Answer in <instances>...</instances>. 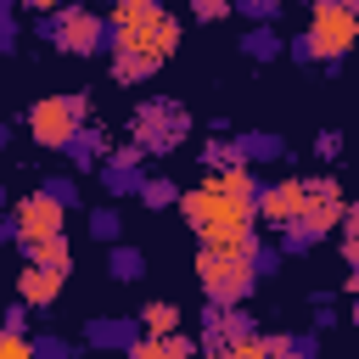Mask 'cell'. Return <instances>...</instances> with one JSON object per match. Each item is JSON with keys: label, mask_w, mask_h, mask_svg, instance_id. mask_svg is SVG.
Listing matches in <instances>:
<instances>
[{"label": "cell", "mask_w": 359, "mask_h": 359, "mask_svg": "<svg viewBox=\"0 0 359 359\" xmlns=\"http://www.w3.org/2000/svg\"><path fill=\"white\" fill-rule=\"evenodd\" d=\"M90 236H95V241H112V236H118V213H112V208H95V213H90Z\"/></svg>", "instance_id": "cell-28"}, {"label": "cell", "mask_w": 359, "mask_h": 359, "mask_svg": "<svg viewBox=\"0 0 359 359\" xmlns=\"http://www.w3.org/2000/svg\"><path fill=\"white\" fill-rule=\"evenodd\" d=\"M11 224H17V247H28V241H39V236L67 230V202L50 196V191H28V196L17 202V213H11Z\"/></svg>", "instance_id": "cell-9"}, {"label": "cell", "mask_w": 359, "mask_h": 359, "mask_svg": "<svg viewBox=\"0 0 359 359\" xmlns=\"http://www.w3.org/2000/svg\"><path fill=\"white\" fill-rule=\"evenodd\" d=\"M135 196H140L146 208H174L180 185H174V180H140V185H135Z\"/></svg>", "instance_id": "cell-24"}, {"label": "cell", "mask_w": 359, "mask_h": 359, "mask_svg": "<svg viewBox=\"0 0 359 359\" xmlns=\"http://www.w3.org/2000/svg\"><path fill=\"white\" fill-rule=\"evenodd\" d=\"M0 359H34L28 337H22V331H6V325H0Z\"/></svg>", "instance_id": "cell-27"}, {"label": "cell", "mask_w": 359, "mask_h": 359, "mask_svg": "<svg viewBox=\"0 0 359 359\" xmlns=\"http://www.w3.org/2000/svg\"><path fill=\"white\" fill-rule=\"evenodd\" d=\"M280 6H286V0H241V11H247V17H258V22H264V17H275Z\"/></svg>", "instance_id": "cell-31"}, {"label": "cell", "mask_w": 359, "mask_h": 359, "mask_svg": "<svg viewBox=\"0 0 359 359\" xmlns=\"http://www.w3.org/2000/svg\"><path fill=\"white\" fill-rule=\"evenodd\" d=\"M230 6H236V0H191V17H196V22H224Z\"/></svg>", "instance_id": "cell-26"}, {"label": "cell", "mask_w": 359, "mask_h": 359, "mask_svg": "<svg viewBox=\"0 0 359 359\" xmlns=\"http://www.w3.org/2000/svg\"><path fill=\"white\" fill-rule=\"evenodd\" d=\"M107 269H112V280H140V275H146V252H140V247H112Z\"/></svg>", "instance_id": "cell-21"}, {"label": "cell", "mask_w": 359, "mask_h": 359, "mask_svg": "<svg viewBox=\"0 0 359 359\" xmlns=\"http://www.w3.org/2000/svg\"><path fill=\"white\" fill-rule=\"evenodd\" d=\"M314 146H320V157H337V151H342V135H337V129H325Z\"/></svg>", "instance_id": "cell-32"}, {"label": "cell", "mask_w": 359, "mask_h": 359, "mask_svg": "<svg viewBox=\"0 0 359 359\" xmlns=\"http://www.w3.org/2000/svg\"><path fill=\"white\" fill-rule=\"evenodd\" d=\"M39 39H50L67 56H95L107 50V22L90 6H56V11H39Z\"/></svg>", "instance_id": "cell-4"}, {"label": "cell", "mask_w": 359, "mask_h": 359, "mask_svg": "<svg viewBox=\"0 0 359 359\" xmlns=\"http://www.w3.org/2000/svg\"><path fill=\"white\" fill-rule=\"evenodd\" d=\"M17 39V22H11V0H0V50H11Z\"/></svg>", "instance_id": "cell-30"}, {"label": "cell", "mask_w": 359, "mask_h": 359, "mask_svg": "<svg viewBox=\"0 0 359 359\" xmlns=\"http://www.w3.org/2000/svg\"><path fill=\"white\" fill-rule=\"evenodd\" d=\"M241 50H247V56H252V62H275V56H280V34H275V28H264V22H258V28H252V34H247V39H241Z\"/></svg>", "instance_id": "cell-22"}, {"label": "cell", "mask_w": 359, "mask_h": 359, "mask_svg": "<svg viewBox=\"0 0 359 359\" xmlns=\"http://www.w3.org/2000/svg\"><path fill=\"white\" fill-rule=\"evenodd\" d=\"M123 359H196V342L185 331H168V337H135Z\"/></svg>", "instance_id": "cell-12"}, {"label": "cell", "mask_w": 359, "mask_h": 359, "mask_svg": "<svg viewBox=\"0 0 359 359\" xmlns=\"http://www.w3.org/2000/svg\"><path fill=\"white\" fill-rule=\"evenodd\" d=\"M157 67H163V62L146 56V50H123V45L112 50V79H118V84H146Z\"/></svg>", "instance_id": "cell-17"}, {"label": "cell", "mask_w": 359, "mask_h": 359, "mask_svg": "<svg viewBox=\"0 0 359 359\" xmlns=\"http://www.w3.org/2000/svg\"><path fill=\"white\" fill-rule=\"evenodd\" d=\"M11 6H22V11H56L62 0H11Z\"/></svg>", "instance_id": "cell-33"}, {"label": "cell", "mask_w": 359, "mask_h": 359, "mask_svg": "<svg viewBox=\"0 0 359 359\" xmlns=\"http://www.w3.org/2000/svg\"><path fill=\"white\" fill-rule=\"evenodd\" d=\"M90 118V95H45L28 107V135L45 146V151H62Z\"/></svg>", "instance_id": "cell-5"}, {"label": "cell", "mask_w": 359, "mask_h": 359, "mask_svg": "<svg viewBox=\"0 0 359 359\" xmlns=\"http://www.w3.org/2000/svg\"><path fill=\"white\" fill-rule=\"evenodd\" d=\"M146 50V56H157V62H168L174 50H180V17L174 11H163V6H151L135 28H123V34H107V50Z\"/></svg>", "instance_id": "cell-7"}, {"label": "cell", "mask_w": 359, "mask_h": 359, "mask_svg": "<svg viewBox=\"0 0 359 359\" xmlns=\"http://www.w3.org/2000/svg\"><path fill=\"white\" fill-rule=\"evenodd\" d=\"M135 325H140V337H168V331H185V309L168 303V297H151V303L135 314Z\"/></svg>", "instance_id": "cell-14"}, {"label": "cell", "mask_w": 359, "mask_h": 359, "mask_svg": "<svg viewBox=\"0 0 359 359\" xmlns=\"http://www.w3.org/2000/svg\"><path fill=\"white\" fill-rule=\"evenodd\" d=\"M62 151H67V157H73L79 168H90L95 157H107V135H101V129L90 123V129H79V135H73V140H67Z\"/></svg>", "instance_id": "cell-19"}, {"label": "cell", "mask_w": 359, "mask_h": 359, "mask_svg": "<svg viewBox=\"0 0 359 359\" xmlns=\"http://www.w3.org/2000/svg\"><path fill=\"white\" fill-rule=\"evenodd\" d=\"M202 163H208V174H219V168H241L247 157H241L236 140H208V146H202Z\"/></svg>", "instance_id": "cell-23"}, {"label": "cell", "mask_w": 359, "mask_h": 359, "mask_svg": "<svg viewBox=\"0 0 359 359\" xmlns=\"http://www.w3.org/2000/svg\"><path fill=\"white\" fill-rule=\"evenodd\" d=\"M297 62H342L359 45V11L342 0H314L309 6V28L292 39Z\"/></svg>", "instance_id": "cell-3"}, {"label": "cell", "mask_w": 359, "mask_h": 359, "mask_svg": "<svg viewBox=\"0 0 359 359\" xmlns=\"http://www.w3.org/2000/svg\"><path fill=\"white\" fill-rule=\"evenodd\" d=\"M0 202H6V185H0Z\"/></svg>", "instance_id": "cell-37"}, {"label": "cell", "mask_w": 359, "mask_h": 359, "mask_svg": "<svg viewBox=\"0 0 359 359\" xmlns=\"http://www.w3.org/2000/svg\"><path fill=\"white\" fill-rule=\"evenodd\" d=\"M0 241H17V224H11L6 213H0Z\"/></svg>", "instance_id": "cell-34"}, {"label": "cell", "mask_w": 359, "mask_h": 359, "mask_svg": "<svg viewBox=\"0 0 359 359\" xmlns=\"http://www.w3.org/2000/svg\"><path fill=\"white\" fill-rule=\"evenodd\" d=\"M28 348H34V359H73V353H67V342H62V337H34V342H28Z\"/></svg>", "instance_id": "cell-29"}, {"label": "cell", "mask_w": 359, "mask_h": 359, "mask_svg": "<svg viewBox=\"0 0 359 359\" xmlns=\"http://www.w3.org/2000/svg\"><path fill=\"white\" fill-rule=\"evenodd\" d=\"M129 135H135V151H174L191 135V112L180 101H140L129 112Z\"/></svg>", "instance_id": "cell-6"}, {"label": "cell", "mask_w": 359, "mask_h": 359, "mask_svg": "<svg viewBox=\"0 0 359 359\" xmlns=\"http://www.w3.org/2000/svg\"><path fill=\"white\" fill-rule=\"evenodd\" d=\"M236 146H241V157H280V151H286L275 135H247V140H236Z\"/></svg>", "instance_id": "cell-25"}, {"label": "cell", "mask_w": 359, "mask_h": 359, "mask_svg": "<svg viewBox=\"0 0 359 359\" xmlns=\"http://www.w3.org/2000/svg\"><path fill=\"white\" fill-rule=\"evenodd\" d=\"M297 213H303V180H275V185L252 191V219L258 224L286 230V224H297Z\"/></svg>", "instance_id": "cell-10"}, {"label": "cell", "mask_w": 359, "mask_h": 359, "mask_svg": "<svg viewBox=\"0 0 359 359\" xmlns=\"http://www.w3.org/2000/svg\"><path fill=\"white\" fill-rule=\"evenodd\" d=\"M258 247V241H252ZM252 247H202L196 252V286L213 309H241L247 292L258 286V269H252Z\"/></svg>", "instance_id": "cell-2"}, {"label": "cell", "mask_w": 359, "mask_h": 359, "mask_svg": "<svg viewBox=\"0 0 359 359\" xmlns=\"http://www.w3.org/2000/svg\"><path fill=\"white\" fill-rule=\"evenodd\" d=\"M258 342H264V359H314V353H320V342H314V337H286V331L258 337Z\"/></svg>", "instance_id": "cell-18"}, {"label": "cell", "mask_w": 359, "mask_h": 359, "mask_svg": "<svg viewBox=\"0 0 359 359\" xmlns=\"http://www.w3.org/2000/svg\"><path fill=\"white\" fill-rule=\"evenodd\" d=\"M28 252V264H39V269H73V241H67V230H56V236H39V241H28L22 247Z\"/></svg>", "instance_id": "cell-16"}, {"label": "cell", "mask_w": 359, "mask_h": 359, "mask_svg": "<svg viewBox=\"0 0 359 359\" xmlns=\"http://www.w3.org/2000/svg\"><path fill=\"white\" fill-rule=\"evenodd\" d=\"M84 337H90V348H118V342L129 348V342H135V325H129V320H90Z\"/></svg>", "instance_id": "cell-20"}, {"label": "cell", "mask_w": 359, "mask_h": 359, "mask_svg": "<svg viewBox=\"0 0 359 359\" xmlns=\"http://www.w3.org/2000/svg\"><path fill=\"white\" fill-rule=\"evenodd\" d=\"M342 213H348V196H342V185H337L331 174L303 180V213H297V224H309V236H314V241H320V236H331V230L342 224Z\"/></svg>", "instance_id": "cell-8"}, {"label": "cell", "mask_w": 359, "mask_h": 359, "mask_svg": "<svg viewBox=\"0 0 359 359\" xmlns=\"http://www.w3.org/2000/svg\"><path fill=\"white\" fill-rule=\"evenodd\" d=\"M174 202H180V213H185V224H191V236H196L202 247H252V241H258L252 196H230V191H219L213 180H202V185L180 191Z\"/></svg>", "instance_id": "cell-1"}, {"label": "cell", "mask_w": 359, "mask_h": 359, "mask_svg": "<svg viewBox=\"0 0 359 359\" xmlns=\"http://www.w3.org/2000/svg\"><path fill=\"white\" fill-rule=\"evenodd\" d=\"M101 185H107V191H118V196H123V191H135V185H140V151H135V146L112 151V157L101 163Z\"/></svg>", "instance_id": "cell-15"}, {"label": "cell", "mask_w": 359, "mask_h": 359, "mask_svg": "<svg viewBox=\"0 0 359 359\" xmlns=\"http://www.w3.org/2000/svg\"><path fill=\"white\" fill-rule=\"evenodd\" d=\"M247 331H252L247 314L213 309V303H208V314H202V348H224V342H236V337H247Z\"/></svg>", "instance_id": "cell-13"}, {"label": "cell", "mask_w": 359, "mask_h": 359, "mask_svg": "<svg viewBox=\"0 0 359 359\" xmlns=\"http://www.w3.org/2000/svg\"><path fill=\"white\" fill-rule=\"evenodd\" d=\"M62 286H67L62 269H39V264L17 269V303H22V309H39V314H45V309L62 297Z\"/></svg>", "instance_id": "cell-11"}, {"label": "cell", "mask_w": 359, "mask_h": 359, "mask_svg": "<svg viewBox=\"0 0 359 359\" xmlns=\"http://www.w3.org/2000/svg\"><path fill=\"white\" fill-rule=\"evenodd\" d=\"M196 359H230L224 348H196Z\"/></svg>", "instance_id": "cell-35"}, {"label": "cell", "mask_w": 359, "mask_h": 359, "mask_svg": "<svg viewBox=\"0 0 359 359\" xmlns=\"http://www.w3.org/2000/svg\"><path fill=\"white\" fill-rule=\"evenodd\" d=\"M6 140H11V129H6V123H0V151H6Z\"/></svg>", "instance_id": "cell-36"}]
</instances>
